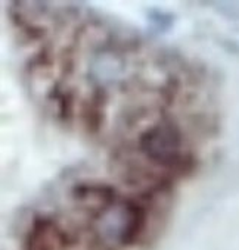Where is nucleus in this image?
<instances>
[{
	"label": "nucleus",
	"instance_id": "obj_1",
	"mask_svg": "<svg viewBox=\"0 0 239 250\" xmlns=\"http://www.w3.org/2000/svg\"><path fill=\"white\" fill-rule=\"evenodd\" d=\"M8 18L27 91L58 128L135 174L201 171L221 104L196 58L81 5L12 2Z\"/></svg>",
	"mask_w": 239,
	"mask_h": 250
},
{
	"label": "nucleus",
	"instance_id": "obj_2",
	"mask_svg": "<svg viewBox=\"0 0 239 250\" xmlns=\"http://www.w3.org/2000/svg\"><path fill=\"white\" fill-rule=\"evenodd\" d=\"M179 190L106 162L78 168L21 212L5 250H151Z\"/></svg>",
	"mask_w": 239,
	"mask_h": 250
}]
</instances>
